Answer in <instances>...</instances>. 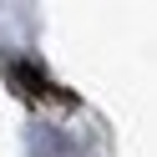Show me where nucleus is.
<instances>
[{"mask_svg":"<svg viewBox=\"0 0 157 157\" xmlns=\"http://www.w3.org/2000/svg\"><path fill=\"white\" fill-rule=\"evenodd\" d=\"M5 81H15L25 96H36V101H51V96H61V91H56V86L46 81V76L36 71L31 61H5ZM61 101H66V96H61Z\"/></svg>","mask_w":157,"mask_h":157,"instance_id":"nucleus-1","label":"nucleus"}]
</instances>
